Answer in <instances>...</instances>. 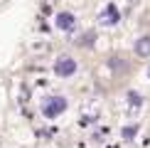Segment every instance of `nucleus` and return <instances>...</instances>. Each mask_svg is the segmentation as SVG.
I'll list each match as a JSON object with an SVG mask.
<instances>
[{"mask_svg": "<svg viewBox=\"0 0 150 148\" xmlns=\"http://www.w3.org/2000/svg\"><path fill=\"white\" fill-rule=\"evenodd\" d=\"M98 20H101V25H106V27H113V25H118V20H121V12H118V8H116L113 3H108L101 10Z\"/></svg>", "mask_w": 150, "mask_h": 148, "instance_id": "nucleus-4", "label": "nucleus"}, {"mask_svg": "<svg viewBox=\"0 0 150 148\" xmlns=\"http://www.w3.org/2000/svg\"><path fill=\"white\" fill-rule=\"evenodd\" d=\"M135 54L138 57H150V37H140V40H135Z\"/></svg>", "mask_w": 150, "mask_h": 148, "instance_id": "nucleus-5", "label": "nucleus"}, {"mask_svg": "<svg viewBox=\"0 0 150 148\" xmlns=\"http://www.w3.org/2000/svg\"><path fill=\"white\" fill-rule=\"evenodd\" d=\"M128 104H130V106H135V109H138L140 104H143V99H140L138 91H128Z\"/></svg>", "mask_w": 150, "mask_h": 148, "instance_id": "nucleus-7", "label": "nucleus"}, {"mask_svg": "<svg viewBox=\"0 0 150 148\" xmlns=\"http://www.w3.org/2000/svg\"><path fill=\"white\" fill-rule=\"evenodd\" d=\"M67 111V99L64 96H47L45 101H42V114L47 116V119H57Z\"/></svg>", "mask_w": 150, "mask_h": 148, "instance_id": "nucleus-1", "label": "nucleus"}, {"mask_svg": "<svg viewBox=\"0 0 150 148\" xmlns=\"http://www.w3.org/2000/svg\"><path fill=\"white\" fill-rule=\"evenodd\" d=\"M54 27L62 30V32H71V30L76 27V15H74V12H67V10L57 12V17H54Z\"/></svg>", "mask_w": 150, "mask_h": 148, "instance_id": "nucleus-3", "label": "nucleus"}, {"mask_svg": "<svg viewBox=\"0 0 150 148\" xmlns=\"http://www.w3.org/2000/svg\"><path fill=\"white\" fill-rule=\"evenodd\" d=\"M121 136H123L126 141H133L135 136H138V126H126V128L121 131Z\"/></svg>", "mask_w": 150, "mask_h": 148, "instance_id": "nucleus-6", "label": "nucleus"}, {"mask_svg": "<svg viewBox=\"0 0 150 148\" xmlns=\"http://www.w3.org/2000/svg\"><path fill=\"white\" fill-rule=\"evenodd\" d=\"M54 74L62 79L71 77V74H76V59L69 57V54H62V57H57V62H54Z\"/></svg>", "mask_w": 150, "mask_h": 148, "instance_id": "nucleus-2", "label": "nucleus"}]
</instances>
